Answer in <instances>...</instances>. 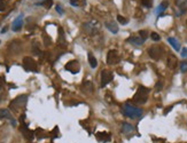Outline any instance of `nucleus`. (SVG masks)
<instances>
[{
	"label": "nucleus",
	"instance_id": "nucleus-1",
	"mask_svg": "<svg viewBox=\"0 0 187 143\" xmlns=\"http://www.w3.org/2000/svg\"><path fill=\"white\" fill-rule=\"evenodd\" d=\"M122 112L125 117H129L131 119H137V118H140L142 116V109L137 108L130 103H125L122 107Z\"/></svg>",
	"mask_w": 187,
	"mask_h": 143
},
{
	"label": "nucleus",
	"instance_id": "nucleus-2",
	"mask_svg": "<svg viewBox=\"0 0 187 143\" xmlns=\"http://www.w3.org/2000/svg\"><path fill=\"white\" fill-rule=\"evenodd\" d=\"M148 93H149V89L148 88H146L144 86H139L137 93L133 96V101L137 104H144V103H146L147 100H148Z\"/></svg>",
	"mask_w": 187,
	"mask_h": 143
},
{
	"label": "nucleus",
	"instance_id": "nucleus-3",
	"mask_svg": "<svg viewBox=\"0 0 187 143\" xmlns=\"http://www.w3.org/2000/svg\"><path fill=\"white\" fill-rule=\"evenodd\" d=\"M83 28L85 30V32L89 36H96L98 33V31L100 30V24L97 21H89L83 24Z\"/></svg>",
	"mask_w": 187,
	"mask_h": 143
},
{
	"label": "nucleus",
	"instance_id": "nucleus-4",
	"mask_svg": "<svg viewBox=\"0 0 187 143\" xmlns=\"http://www.w3.org/2000/svg\"><path fill=\"white\" fill-rule=\"evenodd\" d=\"M27 101H28V95H20L9 103V108L14 111H17L19 109L24 108V105L27 104Z\"/></svg>",
	"mask_w": 187,
	"mask_h": 143
},
{
	"label": "nucleus",
	"instance_id": "nucleus-5",
	"mask_svg": "<svg viewBox=\"0 0 187 143\" xmlns=\"http://www.w3.org/2000/svg\"><path fill=\"white\" fill-rule=\"evenodd\" d=\"M23 68L25 71H28V72H37L38 71V66H37L36 61L30 56H25L23 58Z\"/></svg>",
	"mask_w": 187,
	"mask_h": 143
},
{
	"label": "nucleus",
	"instance_id": "nucleus-6",
	"mask_svg": "<svg viewBox=\"0 0 187 143\" xmlns=\"http://www.w3.org/2000/svg\"><path fill=\"white\" fill-rule=\"evenodd\" d=\"M148 54L153 60H160L163 55V49L158 46H152L148 48Z\"/></svg>",
	"mask_w": 187,
	"mask_h": 143
},
{
	"label": "nucleus",
	"instance_id": "nucleus-7",
	"mask_svg": "<svg viewBox=\"0 0 187 143\" xmlns=\"http://www.w3.org/2000/svg\"><path fill=\"white\" fill-rule=\"evenodd\" d=\"M64 68H65V70H67V71H69V72H71V73H73V75H76V73H78V72H79L80 65H79L78 61L73 60V61L68 62V63L65 64V66H64Z\"/></svg>",
	"mask_w": 187,
	"mask_h": 143
},
{
	"label": "nucleus",
	"instance_id": "nucleus-8",
	"mask_svg": "<svg viewBox=\"0 0 187 143\" xmlns=\"http://www.w3.org/2000/svg\"><path fill=\"white\" fill-rule=\"evenodd\" d=\"M120 62V55L117 50H109L107 54V63L109 65L117 64Z\"/></svg>",
	"mask_w": 187,
	"mask_h": 143
},
{
	"label": "nucleus",
	"instance_id": "nucleus-9",
	"mask_svg": "<svg viewBox=\"0 0 187 143\" xmlns=\"http://www.w3.org/2000/svg\"><path fill=\"white\" fill-rule=\"evenodd\" d=\"M113 80V73L108 70H102L101 72V87H106Z\"/></svg>",
	"mask_w": 187,
	"mask_h": 143
},
{
	"label": "nucleus",
	"instance_id": "nucleus-10",
	"mask_svg": "<svg viewBox=\"0 0 187 143\" xmlns=\"http://www.w3.org/2000/svg\"><path fill=\"white\" fill-rule=\"evenodd\" d=\"M22 25H23V14H20V15L14 20L12 29H13L14 32H17V31H20V30L22 29Z\"/></svg>",
	"mask_w": 187,
	"mask_h": 143
},
{
	"label": "nucleus",
	"instance_id": "nucleus-11",
	"mask_svg": "<svg viewBox=\"0 0 187 143\" xmlns=\"http://www.w3.org/2000/svg\"><path fill=\"white\" fill-rule=\"evenodd\" d=\"M166 65L168 68H170L171 70H174L178 65V60L174 55H169L168 56V60H166Z\"/></svg>",
	"mask_w": 187,
	"mask_h": 143
},
{
	"label": "nucleus",
	"instance_id": "nucleus-12",
	"mask_svg": "<svg viewBox=\"0 0 187 143\" xmlns=\"http://www.w3.org/2000/svg\"><path fill=\"white\" fill-rule=\"evenodd\" d=\"M57 45L60 47H65L67 46V41H65V36H64V31L62 28H59V37H57Z\"/></svg>",
	"mask_w": 187,
	"mask_h": 143
},
{
	"label": "nucleus",
	"instance_id": "nucleus-13",
	"mask_svg": "<svg viewBox=\"0 0 187 143\" xmlns=\"http://www.w3.org/2000/svg\"><path fill=\"white\" fill-rule=\"evenodd\" d=\"M9 52L13 54H19L21 52V44L19 40H14L9 45Z\"/></svg>",
	"mask_w": 187,
	"mask_h": 143
},
{
	"label": "nucleus",
	"instance_id": "nucleus-14",
	"mask_svg": "<svg viewBox=\"0 0 187 143\" xmlns=\"http://www.w3.org/2000/svg\"><path fill=\"white\" fill-rule=\"evenodd\" d=\"M21 132L23 133V136L27 138V140H32L33 138V136H35V133L32 132V130H30L28 127H27V125L24 124V125H22V127H21Z\"/></svg>",
	"mask_w": 187,
	"mask_h": 143
},
{
	"label": "nucleus",
	"instance_id": "nucleus-15",
	"mask_svg": "<svg viewBox=\"0 0 187 143\" xmlns=\"http://www.w3.org/2000/svg\"><path fill=\"white\" fill-rule=\"evenodd\" d=\"M105 25H106V28L112 32V33H117L118 32V26L116 25V23L114 22V21H106L105 22Z\"/></svg>",
	"mask_w": 187,
	"mask_h": 143
},
{
	"label": "nucleus",
	"instance_id": "nucleus-16",
	"mask_svg": "<svg viewBox=\"0 0 187 143\" xmlns=\"http://www.w3.org/2000/svg\"><path fill=\"white\" fill-rule=\"evenodd\" d=\"M144 39H141L139 36H132V37H130L129 39H128V42H130V44H132V45H136V46H141L142 44H144Z\"/></svg>",
	"mask_w": 187,
	"mask_h": 143
},
{
	"label": "nucleus",
	"instance_id": "nucleus-17",
	"mask_svg": "<svg viewBox=\"0 0 187 143\" xmlns=\"http://www.w3.org/2000/svg\"><path fill=\"white\" fill-rule=\"evenodd\" d=\"M168 41H169V44L173 47L174 50H177V52L180 50V44L178 42V40H177L176 38H173V37H169V38H168Z\"/></svg>",
	"mask_w": 187,
	"mask_h": 143
},
{
	"label": "nucleus",
	"instance_id": "nucleus-18",
	"mask_svg": "<svg viewBox=\"0 0 187 143\" xmlns=\"http://www.w3.org/2000/svg\"><path fill=\"white\" fill-rule=\"evenodd\" d=\"M134 130V127L129 124V122H122V132L125 133V134H129V133H132Z\"/></svg>",
	"mask_w": 187,
	"mask_h": 143
},
{
	"label": "nucleus",
	"instance_id": "nucleus-19",
	"mask_svg": "<svg viewBox=\"0 0 187 143\" xmlns=\"http://www.w3.org/2000/svg\"><path fill=\"white\" fill-rule=\"evenodd\" d=\"M0 118H6V119H9L11 121L14 120L12 113H11L9 110H7V109H1V110H0Z\"/></svg>",
	"mask_w": 187,
	"mask_h": 143
},
{
	"label": "nucleus",
	"instance_id": "nucleus-20",
	"mask_svg": "<svg viewBox=\"0 0 187 143\" xmlns=\"http://www.w3.org/2000/svg\"><path fill=\"white\" fill-rule=\"evenodd\" d=\"M168 6H169V3L166 1V0H164V1H162V3L160 4V6L156 8V13L160 14V16H162V13L168 8Z\"/></svg>",
	"mask_w": 187,
	"mask_h": 143
},
{
	"label": "nucleus",
	"instance_id": "nucleus-21",
	"mask_svg": "<svg viewBox=\"0 0 187 143\" xmlns=\"http://www.w3.org/2000/svg\"><path fill=\"white\" fill-rule=\"evenodd\" d=\"M87 57H88V63H89L91 68L96 69V68H97V65H98V61H97V58H96L94 56H93V54H92V53H88V54H87Z\"/></svg>",
	"mask_w": 187,
	"mask_h": 143
},
{
	"label": "nucleus",
	"instance_id": "nucleus-22",
	"mask_svg": "<svg viewBox=\"0 0 187 143\" xmlns=\"http://www.w3.org/2000/svg\"><path fill=\"white\" fill-rule=\"evenodd\" d=\"M97 138L101 142H107L110 140V135L107 133H97Z\"/></svg>",
	"mask_w": 187,
	"mask_h": 143
},
{
	"label": "nucleus",
	"instance_id": "nucleus-23",
	"mask_svg": "<svg viewBox=\"0 0 187 143\" xmlns=\"http://www.w3.org/2000/svg\"><path fill=\"white\" fill-rule=\"evenodd\" d=\"M177 6L181 9V14L185 13L186 6H187V0H177Z\"/></svg>",
	"mask_w": 187,
	"mask_h": 143
},
{
	"label": "nucleus",
	"instance_id": "nucleus-24",
	"mask_svg": "<svg viewBox=\"0 0 187 143\" xmlns=\"http://www.w3.org/2000/svg\"><path fill=\"white\" fill-rule=\"evenodd\" d=\"M83 88L84 89H86L87 92H89V93H92L93 92V85H92V83L91 81H85L84 84H83Z\"/></svg>",
	"mask_w": 187,
	"mask_h": 143
},
{
	"label": "nucleus",
	"instance_id": "nucleus-25",
	"mask_svg": "<svg viewBox=\"0 0 187 143\" xmlns=\"http://www.w3.org/2000/svg\"><path fill=\"white\" fill-rule=\"evenodd\" d=\"M37 5H41V6L46 7V8H51L52 5H53V0H45V1L39 3V4H37Z\"/></svg>",
	"mask_w": 187,
	"mask_h": 143
},
{
	"label": "nucleus",
	"instance_id": "nucleus-26",
	"mask_svg": "<svg viewBox=\"0 0 187 143\" xmlns=\"http://www.w3.org/2000/svg\"><path fill=\"white\" fill-rule=\"evenodd\" d=\"M138 33H139V37H140L141 39H144V40H146V39L148 38V32H147V30H140Z\"/></svg>",
	"mask_w": 187,
	"mask_h": 143
},
{
	"label": "nucleus",
	"instance_id": "nucleus-27",
	"mask_svg": "<svg viewBox=\"0 0 187 143\" xmlns=\"http://www.w3.org/2000/svg\"><path fill=\"white\" fill-rule=\"evenodd\" d=\"M152 0H141V5L146 8H150L152 7Z\"/></svg>",
	"mask_w": 187,
	"mask_h": 143
},
{
	"label": "nucleus",
	"instance_id": "nucleus-28",
	"mask_svg": "<svg viewBox=\"0 0 187 143\" xmlns=\"http://www.w3.org/2000/svg\"><path fill=\"white\" fill-rule=\"evenodd\" d=\"M43 38H44V44H45V46H46V47H48V46L52 44V39H51L48 36H46V34H44V36H43Z\"/></svg>",
	"mask_w": 187,
	"mask_h": 143
},
{
	"label": "nucleus",
	"instance_id": "nucleus-29",
	"mask_svg": "<svg viewBox=\"0 0 187 143\" xmlns=\"http://www.w3.org/2000/svg\"><path fill=\"white\" fill-rule=\"evenodd\" d=\"M32 52H33V54L35 55H40V49L38 48V45H37V42H35L33 44V46H32Z\"/></svg>",
	"mask_w": 187,
	"mask_h": 143
},
{
	"label": "nucleus",
	"instance_id": "nucleus-30",
	"mask_svg": "<svg viewBox=\"0 0 187 143\" xmlns=\"http://www.w3.org/2000/svg\"><path fill=\"white\" fill-rule=\"evenodd\" d=\"M180 71L181 72H187V61L180 63Z\"/></svg>",
	"mask_w": 187,
	"mask_h": 143
},
{
	"label": "nucleus",
	"instance_id": "nucleus-31",
	"mask_svg": "<svg viewBox=\"0 0 187 143\" xmlns=\"http://www.w3.org/2000/svg\"><path fill=\"white\" fill-rule=\"evenodd\" d=\"M117 21H118L121 24H123V25H124V24H126V23L129 22V20H128V19H125V17H123L122 15H118V16H117Z\"/></svg>",
	"mask_w": 187,
	"mask_h": 143
},
{
	"label": "nucleus",
	"instance_id": "nucleus-32",
	"mask_svg": "<svg viewBox=\"0 0 187 143\" xmlns=\"http://www.w3.org/2000/svg\"><path fill=\"white\" fill-rule=\"evenodd\" d=\"M150 38H152L154 41H160V39H161V37H160V34H158L157 32H152V33H150Z\"/></svg>",
	"mask_w": 187,
	"mask_h": 143
},
{
	"label": "nucleus",
	"instance_id": "nucleus-33",
	"mask_svg": "<svg viewBox=\"0 0 187 143\" xmlns=\"http://www.w3.org/2000/svg\"><path fill=\"white\" fill-rule=\"evenodd\" d=\"M6 9V3L4 0H0V12H3Z\"/></svg>",
	"mask_w": 187,
	"mask_h": 143
},
{
	"label": "nucleus",
	"instance_id": "nucleus-34",
	"mask_svg": "<svg viewBox=\"0 0 187 143\" xmlns=\"http://www.w3.org/2000/svg\"><path fill=\"white\" fill-rule=\"evenodd\" d=\"M55 9H56V12H57L59 14H63V13H64V12H63V8H62V6H61V5H56Z\"/></svg>",
	"mask_w": 187,
	"mask_h": 143
},
{
	"label": "nucleus",
	"instance_id": "nucleus-35",
	"mask_svg": "<svg viewBox=\"0 0 187 143\" xmlns=\"http://www.w3.org/2000/svg\"><path fill=\"white\" fill-rule=\"evenodd\" d=\"M4 86H5V80H4L3 77H0V89H3Z\"/></svg>",
	"mask_w": 187,
	"mask_h": 143
},
{
	"label": "nucleus",
	"instance_id": "nucleus-36",
	"mask_svg": "<svg viewBox=\"0 0 187 143\" xmlns=\"http://www.w3.org/2000/svg\"><path fill=\"white\" fill-rule=\"evenodd\" d=\"M162 87H163V85H162V83H157V84L155 85V88H156L157 91H161V89H162Z\"/></svg>",
	"mask_w": 187,
	"mask_h": 143
},
{
	"label": "nucleus",
	"instance_id": "nucleus-37",
	"mask_svg": "<svg viewBox=\"0 0 187 143\" xmlns=\"http://www.w3.org/2000/svg\"><path fill=\"white\" fill-rule=\"evenodd\" d=\"M181 56H182V57H187V48H182V50H181Z\"/></svg>",
	"mask_w": 187,
	"mask_h": 143
},
{
	"label": "nucleus",
	"instance_id": "nucleus-38",
	"mask_svg": "<svg viewBox=\"0 0 187 143\" xmlns=\"http://www.w3.org/2000/svg\"><path fill=\"white\" fill-rule=\"evenodd\" d=\"M172 110V107H168V109L166 110H164V115H168V112L169 111H171Z\"/></svg>",
	"mask_w": 187,
	"mask_h": 143
},
{
	"label": "nucleus",
	"instance_id": "nucleus-39",
	"mask_svg": "<svg viewBox=\"0 0 187 143\" xmlns=\"http://www.w3.org/2000/svg\"><path fill=\"white\" fill-rule=\"evenodd\" d=\"M77 1L78 0H70V4L73 5V6H77Z\"/></svg>",
	"mask_w": 187,
	"mask_h": 143
},
{
	"label": "nucleus",
	"instance_id": "nucleus-40",
	"mask_svg": "<svg viewBox=\"0 0 187 143\" xmlns=\"http://www.w3.org/2000/svg\"><path fill=\"white\" fill-rule=\"evenodd\" d=\"M6 31H7V28H5V29H3V30H1V32H3V33H4V32H6Z\"/></svg>",
	"mask_w": 187,
	"mask_h": 143
},
{
	"label": "nucleus",
	"instance_id": "nucleus-41",
	"mask_svg": "<svg viewBox=\"0 0 187 143\" xmlns=\"http://www.w3.org/2000/svg\"><path fill=\"white\" fill-rule=\"evenodd\" d=\"M186 24H187V22H186Z\"/></svg>",
	"mask_w": 187,
	"mask_h": 143
}]
</instances>
